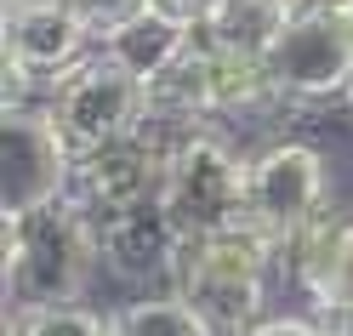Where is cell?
<instances>
[{
    "label": "cell",
    "mask_w": 353,
    "mask_h": 336,
    "mask_svg": "<svg viewBox=\"0 0 353 336\" xmlns=\"http://www.w3.org/2000/svg\"><path fill=\"white\" fill-rule=\"evenodd\" d=\"M291 17H296V0H228L216 12V23L205 29V40L223 46V52H245V57L268 63L279 34L291 29Z\"/></svg>",
    "instance_id": "7c38bea8"
},
{
    "label": "cell",
    "mask_w": 353,
    "mask_h": 336,
    "mask_svg": "<svg viewBox=\"0 0 353 336\" xmlns=\"http://www.w3.org/2000/svg\"><path fill=\"white\" fill-rule=\"evenodd\" d=\"M279 279V251L268 234L251 222L216 234H194L176 262V290L216 325V336H245L262 313H268V290Z\"/></svg>",
    "instance_id": "7a4b0ae2"
},
{
    "label": "cell",
    "mask_w": 353,
    "mask_h": 336,
    "mask_svg": "<svg viewBox=\"0 0 353 336\" xmlns=\"http://www.w3.org/2000/svg\"><path fill=\"white\" fill-rule=\"evenodd\" d=\"M296 6H347V0H296Z\"/></svg>",
    "instance_id": "d6986e66"
},
{
    "label": "cell",
    "mask_w": 353,
    "mask_h": 336,
    "mask_svg": "<svg viewBox=\"0 0 353 336\" xmlns=\"http://www.w3.org/2000/svg\"><path fill=\"white\" fill-rule=\"evenodd\" d=\"M336 211V183H330V160L319 143L307 137H274L251 154L245 171V222L256 234L274 239V251L307 222Z\"/></svg>",
    "instance_id": "277c9868"
},
{
    "label": "cell",
    "mask_w": 353,
    "mask_h": 336,
    "mask_svg": "<svg viewBox=\"0 0 353 336\" xmlns=\"http://www.w3.org/2000/svg\"><path fill=\"white\" fill-rule=\"evenodd\" d=\"M347 17H353V0H347Z\"/></svg>",
    "instance_id": "ffe728a7"
},
{
    "label": "cell",
    "mask_w": 353,
    "mask_h": 336,
    "mask_svg": "<svg viewBox=\"0 0 353 336\" xmlns=\"http://www.w3.org/2000/svg\"><path fill=\"white\" fill-rule=\"evenodd\" d=\"M46 108L57 115V126L69 131L74 148H103V143H120V137H137L148 126V86L120 69L103 46H92L74 69H63L46 86Z\"/></svg>",
    "instance_id": "8992f818"
},
{
    "label": "cell",
    "mask_w": 353,
    "mask_h": 336,
    "mask_svg": "<svg viewBox=\"0 0 353 336\" xmlns=\"http://www.w3.org/2000/svg\"><path fill=\"white\" fill-rule=\"evenodd\" d=\"M154 12H165V17H176V23H188V29H211L216 23V12L228 6V0H148Z\"/></svg>",
    "instance_id": "e0dca14e"
},
{
    "label": "cell",
    "mask_w": 353,
    "mask_h": 336,
    "mask_svg": "<svg viewBox=\"0 0 353 336\" xmlns=\"http://www.w3.org/2000/svg\"><path fill=\"white\" fill-rule=\"evenodd\" d=\"M97 46V34L85 29V17L69 0H6V63L52 86L63 69Z\"/></svg>",
    "instance_id": "30bf717a"
},
{
    "label": "cell",
    "mask_w": 353,
    "mask_h": 336,
    "mask_svg": "<svg viewBox=\"0 0 353 336\" xmlns=\"http://www.w3.org/2000/svg\"><path fill=\"white\" fill-rule=\"evenodd\" d=\"M194 40H200V29H188V23H176V17H165V12H154V6H143L137 17H125L120 29H108L97 46L120 63V69H131L143 86H154L176 57H183Z\"/></svg>",
    "instance_id": "8fae6325"
},
{
    "label": "cell",
    "mask_w": 353,
    "mask_h": 336,
    "mask_svg": "<svg viewBox=\"0 0 353 336\" xmlns=\"http://www.w3.org/2000/svg\"><path fill=\"white\" fill-rule=\"evenodd\" d=\"M274 92L302 108L353 103V17L347 6H296L291 29L268 52Z\"/></svg>",
    "instance_id": "52a82bcc"
},
{
    "label": "cell",
    "mask_w": 353,
    "mask_h": 336,
    "mask_svg": "<svg viewBox=\"0 0 353 336\" xmlns=\"http://www.w3.org/2000/svg\"><path fill=\"white\" fill-rule=\"evenodd\" d=\"M114 336H216V325L176 285H160V290H131L114 308Z\"/></svg>",
    "instance_id": "4fadbf2b"
},
{
    "label": "cell",
    "mask_w": 353,
    "mask_h": 336,
    "mask_svg": "<svg viewBox=\"0 0 353 336\" xmlns=\"http://www.w3.org/2000/svg\"><path fill=\"white\" fill-rule=\"evenodd\" d=\"M74 160L80 148L57 126L46 97L0 108V206H6V217L46 211L57 199H69Z\"/></svg>",
    "instance_id": "5b68a950"
},
{
    "label": "cell",
    "mask_w": 353,
    "mask_h": 336,
    "mask_svg": "<svg viewBox=\"0 0 353 336\" xmlns=\"http://www.w3.org/2000/svg\"><path fill=\"white\" fill-rule=\"evenodd\" d=\"M103 279L97 217L80 199L6 217V308L80 302Z\"/></svg>",
    "instance_id": "6da1fadb"
},
{
    "label": "cell",
    "mask_w": 353,
    "mask_h": 336,
    "mask_svg": "<svg viewBox=\"0 0 353 336\" xmlns=\"http://www.w3.org/2000/svg\"><path fill=\"white\" fill-rule=\"evenodd\" d=\"M183 126H165L154 120L137 131V137H120V143H103V148H80L74 160V188L69 199H80L92 217H108V211H125L137 199H154L160 194V171H165V148Z\"/></svg>",
    "instance_id": "ba28073f"
},
{
    "label": "cell",
    "mask_w": 353,
    "mask_h": 336,
    "mask_svg": "<svg viewBox=\"0 0 353 336\" xmlns=\"http://www.w3.org/2000/svg\"><path fill=\"white\" fill-rule=\"evenodd\" d=\"M6 336H114V308L97 302H40L6 308Z\"/></svg>",
    "instance_id": "5bb4252c"
},
{
    "label": "cell",
    "mask_w": 353,
    "mask_h": 336,
    "mask_svg": "<svg viewBox=\"0 0 353 336\" xmlns=\"http://www.w3.org/2000/svg\"><path fill=\"white\" fill-rule=\"evenodd\" d=\"M188 234L165 217L160 199H137L125 211L97 217V251H103V274L125 285V290H160L176 279Z\"/></svg>",
    "instance_id": "9c48e42d"
},
{
    "label": "cell",
    "mask_w": 353,
    "mask_h": 336,
    "mask_svg": "<svg viewBox=\"0 0 353 336\" xmlns=\"http://www.w3.org/2000/svg\"><path fill=\"white\" fill-rule=\"evenodd\" d=\"M69 6L85 17V29H92V34L103 40L108 29H120L125 17H137V12L148 6V0H69Z\"/></svg>",
    "instance_id": "9a60e30c"
},
{
    "label": "cell",
    "mask_w": 353,
    "mask_h": 336,
    "mask_svg": "<svg viewBox=\"0 0 353 336\" xmlns=\"http://www.w3.org/2000/svg\"><path fill=\"white\" fill-rule=\"evenodd\" d=\"M245 171H251V154H239L216 126H188L165 148V171H160L154 199L188 239L216 234V228L245 222Z\"/></svg>",
    "instance_id": "3957f363"
},
{
    "label": "cell",
    "mask_w": 353,
    "mask_h": 336,
    "mask_svg": "<svg viewBox=\"0 0 353 336\" xmlns=\"http://www.w3.org/2000/svg\"><path fill=\"white\" fill-rule=\"evenodd\" d=\"M319 325H325V336H353V297L336 308H319Z\"/></svg>",
    "instance_id": "ac0fdd59"
},
{
    "label": "cell",
    "mask_w": 353,
    "mask_h": 336,
    "mask_svg": "<svg viewBox=\"0 0 353 336\" xmlns=\"http://www.w3.org/2000/svg\"><path fill=\"white\" fill-rule=\"evenodd\" d=\"M245 336H325V325H319L314 308L307 313H262Z\"/></svg>",
    "instance_id": "2e32d148"
}]
</instances>
